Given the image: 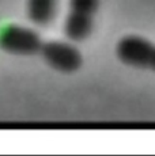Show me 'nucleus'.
I'll return each mask as SVG.
<instances>
[{"label": "nucleus", "mask_w": 155, "mask_h": 156, "mask_svg": "<svg viewBox=\"0 0 155 156\" xmlns=\"http://www.w3.org/2000/svg\"><path fill=\"white\" fill-rule=\"evenodd\" d=\"M99 0H70V12L64 22V34L68 40L80 42L93 33L94 18Z\"/></svg>", "instance_id": "1"}, {"label": "nucleus", "mask_w": 155, "mask_h": 156, "mask_svg": "<svg viewBox=\"0 0 155 156\" xmlns=\"http://www.w3.org/2000/svg\"><path fill=\"white\" fill-rule=\"evenodd\" d=\"M41 45V35L33 29L19 25H8L0 30V49L11 55H35L40 53Z\"/></svg>", "instance_id": "2"}, {"label": "nucleus", "mask_w": 155, "mask_h": 156, "mask_svg": "<svg viewBox=\"0 0 155 156\" xmlns=\"http://www.w3.org/2000/svg\"><path fill=\"white\" fill-rule=\"evenodd\" d=\"M118 60L129 67L153 69L155 62V49L153 42L139 35H127L116 46Z\"/></svg>", "instance_id": "3"}, {"label": "nucleus", "mask_w": 155, "mask_h": 156, "mask_svg": "<svg viewBox=\"0 0 155 156\" xmlns=\"http://www.w3.org/2000/svg\"><path fill=\"white\" fill-rule=\"evenodd\" d=\"M40 53L49 67L63 73H74L83 64V56L79 49L75 45L64 41L42 42Z\"/></svg>", "instance_id": "4"}, {"label": "nucleus", "mask_w": 155, "mask_h": 156, "mask_svg": "<svg viewBox=\"0 0 155 156\" xmlns=\"http://www.w3.org/2000/svg\"><path fill=\"white\" fill-rule=\"evenodd\" d=\"M59 0H27V15L33 23L49 25L56 16Z\"/></svg>", "instance_id": "5"}]
</instances>
